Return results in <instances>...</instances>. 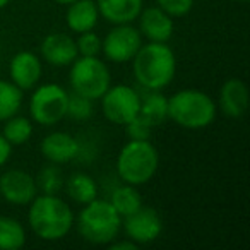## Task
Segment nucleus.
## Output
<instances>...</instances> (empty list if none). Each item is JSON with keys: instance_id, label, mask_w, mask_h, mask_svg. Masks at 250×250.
I'll list each match as a JSON object with an SVG mask.
<instances>
[{"instance_id": "7", "label": "nucleus", "mask_w": 250, "mask_h": 250, "mask_svg": "<svg viewBox=\"0 0 250 250\" xmlns=\"http://www.w3.org/2000/svg\"><path fill=\"white\" fill-rule=\"evenodd\" d=\"M69 93L59 84H42L35 89L29 101L31 118L40 125H55L67 115Z\"/></svg>"}, {"instance_id": "4", "label": "nucleus", "mask_w": 250, "mask_h": 250, "mask_svg": "<svg viewBox=\"0 0 250 250\" xmlns=\"http://www.w3.org/2000/svg\"><path fill=\"white\" fill-rule=\"evenodd\" d=\"M160 154L154 144L147 141L130 139L120 149L117 158V173L124 184L139 187L156 175Z\"/></svg>"}, {"instance_id": "29", "label": "nucleus", "mask_w": 250, "mask_h": 250, "mask_svg": "<svg viewBox=\"0 0 250 250\" xmlns=\"http://www.w3.org/2000/svg\"><path fill=\"white\" fill-rule=\"evenodd\" d=\"M156 4L171 18H182L192 11L194 0H156Z\"/></svg>"}, {"instance_id": "25", "label": "nucleus", "mask_w": 250, "mask_h": 250, "mask_svg": "<svg viewBox=\"0 0 250 250\" xmlns=\"http://www.w3.org/2000/svg\"><path fill=\"white\" fill-rule=\"evenodd\" d=\"M36 187L38 190H42V194H50V195H57L63 187V177L62 171L59 170L55 163L45 167L40 171L38 178H36Z\"/></svg>"}, {"instance_id": "15", "label": "nucleus", "mask_w": 250, "mask_h": 250, "mask_svg": "<svg viewBox=\"0 0 250 250\" xmlns=\"http://www.w3.org/2000/svg\"><path fill=\"white\" fill-rule=\"evenodd\" d=\"M79 143L76 137L67 132H52L42 141L40 151L42 154L55 165H63L76 160L79 154Z\"/></svg>"}, {"instance_id": "8", "label": "nucleus", "mask_w": 250, "mask_h": 250, "mask_svg": "<svg viewBox=\"0 0 250 250\" xmlns=\"http://www.w3.org/2000/svg\"><path fill=\"white\" fill-rule=\"evenodd\" d=\"M100 100L103 115L111 124L125 125L129 124L132 118H136L137 113H139V93L134 87L125 86V84L110 86Z\"/></svg>"}, {"instance_id": "31", "label": "nucleus", "mask_w": 250, "mask_h": 250, "mask_svg": "<svg viewBox=\"0 0 250 250\" xmlns=\"http://www.w3.org/2000/svg\"><path fill=\"white\" fill-rule=\"evenodd\" d=\"M110 245V250H136L137 249V243H134L132 240H124V242H111L108 243Z\"/></svg>"}, {"instance_id": "26", "label": "nucleus", "mask_w": 250, "mask_h": 250, "mask_svg": "<svg viewBox=\"0 0 250 250\" xmlns=\"http://www.w3.org/2000/svg\"><path fill=\"white\" fill-rule=\"evenodd\" d=\"M93 100L83 96L79 93H70L69 94V101H67V115L74 120H87V118L93 117Z\"/></svg>"}, {"instance_id": "1", "label": "nucleus", "mask_w": 250, "mask_h": 250, "mask_svg": "<svg viewBox=\"0 0 250 250\" xmlns=\"http://www.w3.org/2000/svg\"><path fill=\"white\" fill-rule=\"evenodd\" d=\"M132 70L136 81L143 87L147 91H161L173 81L177 59L167 43H143L132 59Z\"/></svg>"}, {"instance_id": "11", "label": "nucleus", "mask_w": 250, "mask_h": 250, "mask_svg": "<svg viewBox=\"0 0 250 250\" xmlns=\"http://www.w3.org/2000/svg\"><path fill=\"white\" fill-rule=\"evenodd\" d=\"M0 195L16 206H28L38 195L36 180L24 170H7L0 175Z\"/></svg>"}, {"instance_id": "9", "label": "nucleus", "mask_w": 250, "mask_h": 250, "mask_svg": "<svg viewBox=\"0 0 250 250\" xmlns=\"http://www.w3.org/2000/svg\"><path fill=\"white\" fill-rule=\"evenodd\" d=\"M143 45V35L130 24H115V28L101 40V52L110 62H130Z\"/></svg>"}, {"instance_id": "5", "label": "nucleus", "mask_w": 250, "mask_h": 250, "mask_svg": "<svg viewBox=\"0 0 250 250\" xmlns=\"http://www.w3.org/2000/svg\"><path fill=\"white\" fill-rule=\"evenodd\" d=\"M122 228V216L110 201L94 199L84 204L77 218V231L86 242L94 245H108L117 238Z\"/></svg>"}, {"instance_id": "22", "label": "nucleus", "mask_w": 250, "mask_h": 250, "mask_svg": "<svg viewBox=\"0 0 250 250\" xmlns=\"http://www.w3.org/2000/svg\"><path fill=\"white\" fill-rule=\"evenodd\" d=\"M26 243V231L18 219L0 216V250H19Z\"/></svg>"}, {"instance_id": "10", "label": "nucleus", "mask_w": 250, "mask_h": 250, "mask_svg": "<svg viewBox=\"0 0 250 250\" xmlns=\"http://www.w3.org/2000/svg\"><path fill=\"white\" fill-rule=\"evenodd\" d=\"M122 219H124L122 225H124L127 238L132 240L137 245H146V243L154 242L163 231V219H161L160 212L153 208L141 206L136 212Z\"/></svg>"}, {"instance_id": "32", "label": "nucleus", "mask_w": 250, "mask_h": 250, "mask_svg": "<svg viewBox=\"0 0 250 250\" xmlns=\"http://www.w3.org/2000/svg\"><path fill=\"white\" fill-rule=\"evenodd\" d=\"M57 4H63V5H69V4H72L74 0H55Z\"/></svg>"}, {"instance_id": "17", "label": "nucleus", "mask_w": 250, "mask_h": 250, "mask_svg": "<svg viewBox=\"0 0 250 250\" xmlns=\"http://www.w3.org/2000/svg\"><path fill=\"white\" fill-rule=\"evenodd\" d=\"M100 16L111 24H130L143 11V0H96Z\"/></svg>"}, {"instance_id": "33", "label": "nucleus", "mask_w": 250, "mask_h": 250, "mask_svg": "<svg viewBox=\"0 0 250 250\" xmlns=\"http://www.w3.org/2000/svg\"><path fill=\"white\" fill-rule=\"evenodd\" d=\"M9 2H11V0H0V9H4L5 5L9 4Z\"/></svg>"}, {"instance_id": "2", "label": "nucleus", "mask_w": 250, "mask_h": 250, "mask_svg": "<svg viewBox=\"0 0 250 250\" xmlns=\"http://www.w3.org/2000/svg\"><path fill=\"white\" fill-rule=\"evenodd\" d=\"M28 212L29 226L36 236L46 242H57L69 235L74 225V212L63 199L57 195H36Z\"/></svg>"}, {"instance_id": "28", "label": "nucleus", "mask_w": 250, "mask_h": 250, "mask_svg": "<svg viewBox=\"0 0 250 250\" xmlns=\"http://www.w3.org/2000/svg\"><path fill=\"white\" fill-rule=\"evenodd\" d=\"M124 127L129 139L134 141H147L151 137V134H153V127L146 120H143L139 115L136 118H132L129 124H125Z\"/></svg>"}, {"instance_id": "24", "label": "nucleus", "mask_w": 250, "mask_h": 250, "mask_svg": "<svg viewBox=\"0 0 250 250\" xmlns=\"http://www.w3.org/2000/svg\"><path fill=\"white\" fill-rule=\"evenodd\" d=\"M22 104V91L12 81L0 79V122L16 115Z\"/></svg>"}, {"instance_id": "30", "label": "nucleus", "mask_w": 250, "mask_h": 250, "mask_svg": "<svg viewBox=\"0 0 250 250\" xmlns=\"http://www.w3.org/2000/svg\"><path fill=\"white\" fill-rule=\"evenodd\" d=\"M11 153H12V146L7 143V139L0 134V167H4V165L7 163L9 158H11Z\"/></svg>"}, {"instance_id": "18", "label": "nucleus", "mask_w": 250, "mask_h": 250, "mask_svg": "<svg viewBox=\"0 0 250 250\" xmlns=\"http://www.w3.org/2000/svg\"><path fill=\"white\" fill-rule=\"evenodd\" d=\"M100 12H98L96 2L94 0H74L72 4L67 5L65 22L67 28L72 33H86L93 31L98 24Z\"/></svg>"}, {"instance_id": "3", "label": "nucleus", "mask_w": 250, "mask_h": 250, "mask_svg": "<svg viewBox=\"0 0 250 250\" xmlns=\"http://www.w3.org/2000/svg\"><path fill=\"white\" fill-rule=\"evenodd\" d=\"M214 100L204 91L182 89L168 98V118L188 130L206 129L216 118Z\"/></svg>"}, {"instance_id": "20", "label": "nucleus", "mask_w": 250, "mask_h": 250, "mask_svg": "<svg viewBox=\"0 0 250 250\" xmlns=\"http://www.w3.org/2000/svg\"><path fill=\"white\" fill-rule=\"evenodd\" d=\"M67 194L77 204H87L98 197V185L93 177L87 173H74L67 182Z\"/></svg>"}, {"instance_id": "16", "label": "nucleus", "mask_w": 250, "mask_h": 250, "mask_svg": "<svg viewBox=\"0 0 250 250\" xmlns=\"http://www.w3.org/2000/svg\"><path fill=\"white\" fill-rule=\"evenodd\" d=\"M249 108V87L242 79H228L219 91V110L229 118H240Z\"/></svg>"}, {"instance_id": "12", "label": "nucleus", "mask_w": 250, "mask_h": 250, "mask_svg": "<svg viewBox=\"0 0 250 250\" xmlns=\"http://www.w3.org/2000/svg\"><path fill=\"white\" fill-rule=\"evenodd\" d=\"M137 19H139V33L149 42L167 43L173 36V19L158 5L143 9Z\"/></svg>"}, {"instance_id": "27", "label": "nucleus", "mask_w": 250, "mask_h": 250, "mask_svg": "<svg viewBox=\"0 0 250 250\" xmlns=\"http://www.w3.org/2000/svg\"><path fill=\"white\" fill-rule=\"evenodd\" d=\"M76 45L79 55L83 57H98L101 52V38L93 31L81 33Z\"/></svg>"}, {"instance_id": "14", "label": "nucleus", "mask_w": 250, "mask_h": 250, "mask_svg": "<svg viewBox=\"0 0 250 250\" xmlns=\"http://www.w3.org/2000/svg\"><path fill=\"white\" fill-rule=\"evenodd\" d=\"M11 81L21 91H29L36 87L42 77V60L31 52H19L12 57L9 65Z\"/></svg>"}, {"instance_id": "21", "label": "nucleus", "mask_w": 250, "mask_h": 250, "mask_svg": "<svg viewBox=\"0 0 250 250\" xmlns=\"http://www.w3.org/2000/svg\"><path fill=\"white\" fill-rule=\"evenodd\" d=\"M110 204L115 208V211L125 218V216H130L132 212H136L137 209L143 206V199H141V194L134 185H120L117 187L113 192H111L110 197Z\"/></svg>"}, {"instance_id": "34", "label": "nucleus", "mask_w": 250, "mask_h": 250, "mask_svg": "<svg viewBox=\"0 0 250 250\" xmlns=\"http://www.w3.org/2000/svg\"><path fill=\"white\" fill-rule=\"evenodd\" d=\"M238 2H247V0H238Z\"/></svg>"}, {"instance_id": "19", "label": "nucleus", "mask_w": 250, "mask_h": 250, "mask_svg": "<svg viewBox=\"0 0 250 250\" xmlns=\"http://www.w3.org/2000/svg\"><path fill=\"white\" fill-rule=\"evenodd\" d=\"M139 115L151 127H158L168 118V98L161 91H149L141 98Z\"/></svg>"}, {"instance_id": "23", "label": "nucleus", "mask_w": 250, "mask_h": 250, "mask_svg": "<svg viewBox=\"0 0 250 250\" xmlns=\"http://www.w3.org/2000/svg\"><path fill=\"white\" fill-rule=\"evenodd\" d=\"M4 122L5 125H4V130H2V136L7 139V143L11 146H22L33 136V124L29 118L21 117V115L16 113Z\"/></svg>"}, {"instance_id": "6", "label": "nucleus", "mask_w": 250, "mask_h": 250, "mask_svg": "<svg viewBox=\"0 0 250 250\" xmlns=\"http://www.w3.org/2000/svg\"><path fill=\"white\" fill-rule=\"evenodd\" d=\"M69 83L74 93H79L89 100H100L111 86V76L106 63L98 57H77L70 63Z\"/></svg>"}, {"instance_id": "13", "label": "nucleus", "mask_w": 250, "mask_h": 250, "mask_svg": "<svg viewBox=\"0 0 250 250\" xmlns=\"http://www.w3.org/2000/svg\"><path fill=\"white\" fill-rule=\"evenodd\" d=\"M40 50H42L43 59L55 67L70 65L79 57L76 40H72V36L65 33H52L45 36Z\"/></svg>"}]
</instances>
